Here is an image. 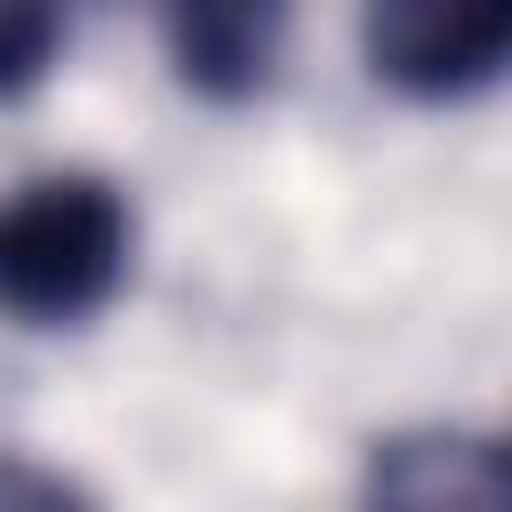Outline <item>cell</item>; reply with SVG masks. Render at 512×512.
<instances>
[{
  "label": "cell",
  "instance_id": "obj_5",
  "mask_svg": "<svg viewBox=\"0 0 512 512\" xmlns=\"http://www.w3.org/2000/svg\"><path fill=\"white\" fill-rule=\"evenodd\" d=\"M64 8L72 0H0V104H16L24 88L48 80V64L64 48Z\"/></svg>",
  "mask_w": 512,
  "mask_h": 512
},
{
  "label": "cell",
  "instance_id": "obj_6",
  "mask_svg": "<svg viewBox=\"0 0 512 512\" xmlns=\"http://www.w3.org/2000/svg\"><path fill=\"white\" fill-rule=\"evenodd\" d=\"M0 512H96L64 472L32 464V456H0Z\"/></svg>",
  "mask_w": 512,
  "mask_h": 512
},
{
  "label": "cell",
  "instance_id": "obj_3",
  "mask_svg": "<svg viewBox=\"0 0 512 512\" xmlns=\"http://www.w3.org/2000/svg\"><path fill=\"white\" fill-rule=\"evenodd\" d=\"M168 64L208 104H248L272 88L296 0H152Z\"/></svg>",
  "mask_w": 512,
  "mask_h": 512
},
{
  "label": "cell",
  "instance_id": "obj_2",
  "mask_svg": "<svg viewBox=\"0 0 512 512\" xmlns=\"http://www.w3.org/2000/svg\"><path fill=\"white\" fill-rule=\"evenodd\" d=\"M360 48L368 72L408 104H464L504 80L512 0H368Z\"/></svg>",
  "mask_w": 512,
  "mask_h": 512
},
{
  "label": "cell",
  "instance_id": "obj_4",
  "mask_svg": "<svg viewBox=\"0 0 512 512\" xmlns=\"http://www.w3.org/2000/svg\"><path fill=\"white\" fill-rule=\"evenodd\" d=\"M360 512H504V448L488 432H400L376 440Z\"/></svg>",
  "mask_w": 512,
  "mask_h": 512
},
{
  "label": "cell",
  "instance_id": "obj_1",
  "mask_svg": "<svg viewBox=\"0 0 512 512\" xmlns=\"http://www.w3.org/2000/svg\"><path fill=\"white\" fill-rule=\"evenodd\" d=\"M136 256V216L104 176H40L0 200V312L16 328L96 320Z\"/></svg>",
  "mask_w": 512,
  "mask_h": 512
}]
</instances>
